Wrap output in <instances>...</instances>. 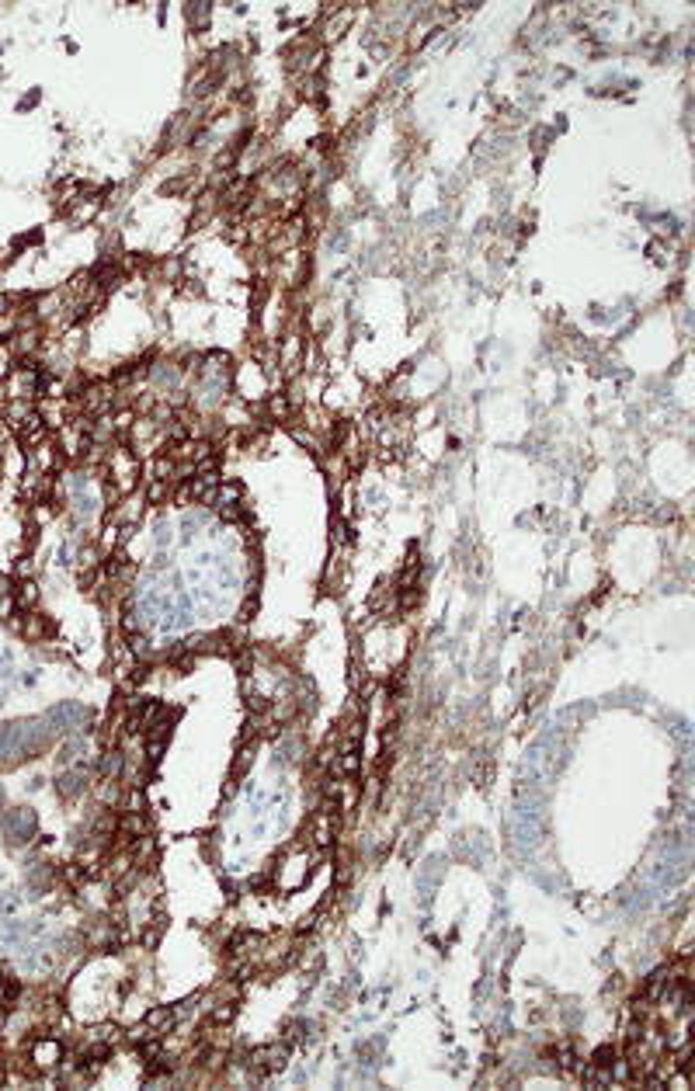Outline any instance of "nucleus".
<instances>
[{
    "instance_id": "f257e3e1",
    "label": "nucleus",
    "mask_w": 695,
    "mask_h": 1091,
    "mask_svg": "<svg viewBox=\"0 0 695 1091\" xmlns=\"http://www.w3.org/2000/svg\"><path fill=\"white\" fill-rule=\"evenodd\" d=\"M0 831H4V838L11 841V845H28V841L35 838V814L25 807L7 810V814L0 817Z\"/></svg>"
}]
</instances>
